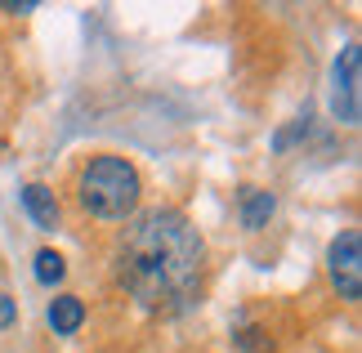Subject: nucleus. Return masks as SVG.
Returning a JSON list of instances; mask_svg holds the SVG:
<instances>
[{
    "label": "nucleus",
    "instance_id": "f257e3e1",
    "mask_svg": "<svg viewBox=\"0 0 362 353\" xmlns=\"http://www.w3.org/2000/svg\"><path fill=\"white\" fill-rule=\"evenodd\" d=\"M206 273V237L184 210L157 206L125 219L117 242V282L144 308L170 313L184 308Z\"/></svg>",
    "mask_w": 362,
    "mask_h": 353
},
{
    "label": "nucleus",
    "instance_id": "f03ea898",
    "mask_svg": "<svg viewBox=\"0 0 362 353\" xmlns=\"http://www.w3.org/2000/svg\"><path fill=\"white\" fill-rule=\"evenodd\" d=\"M139 197H144V179L125 157L117 152H99L76 170V202L86 215L103 219V224H125L134 219Z\"/></svg>",
    "mask_w": 362,
    "mask_h": 353
},
{
    "label": "nucleus",
    "instance_id": "7ed1b4c3",
    "mask_svg": "<svg viewBox=\"0 0 362 353\" xmlns=\"http://www.w3.org/2000/svg\"><path fill=\"white\" fill-rule=\"evenodd\" d=\"M327 277L340 291V300H358L362 295V233L344 228L327 250Z\"/></svg>",
    "mask_w": 362,
    "mask_h": 353
},
{
    "label": "nucleus",
    "instance_id": "20e7f679",
    "mask_svg": "<svg viewBox=\"0 0 362 353\" xmlns=\"http://www.w3.org/2000/svg\"><path fill=\"white\" fill-rule=\"evenodd\" d=\"M358 72H362V50L344 45L336 59V72H331V112L344 125H358L362 117V90H358Z\"/></svg>",
    "mask_w": 362,
    "mask_h": 353
},
{
    "label": "nucleus",
    "instance_id": "39448f33",
    "mask_svg": "<svg viewBox=\"0 0 362 353\" xmlns=\"http://www.w3.org/2000/svg\"><path fill=\"white\" fill-rule=\"evenodd\" d=\"M23 206H27V215L36 219V228H45V233L59 228L63 210H59V197H54V188H45V183H27V188H23Z\"/></svg>",
    "mask_w": 362,
    "mask_h": 353
},
{
    "label": "nucleus",
    "instance_id": "423d86ee",
    "mask_svg": "<svg viewBox=\"0 0 362 353\" xmlns=\"http://www.w3.org/2000/svg\"><path fill=\"white\" fill-rule=\"evenodd\" d=\"M273 210H277L273 192H264V188H242V192H238V215H242V228H246V233L269 228Z\"/></svg>",
    "mask_w": 362,
    "mask_h": 353
},
{
    "label": "nucleus",
    "instance_id": "0eeeda50",
    "mask_svg": "<svg viewBox=\"0 0 362 353\" xmlns=\"http://www.w3.org/2000/svg\"><path fill=\"white\" fill-rule=\"evenodd\" d=\"M81 322H86V304H81L76 295H59V300L49 304V327H54V335H76Z\"/></svg>",
    "mask_w": 362,
    "mask_h": 353
},
{
    "label": "nucleus",
    "instance_id": "6e6552de",
    "mask_svg": "<svg viewBox=\"0 0 362 353\" xmlns=\"http://www.w3.org/2000/svg\"><path fill=\"white\" fill-rule=\"evenodd\" d=\"M63 273H67V264H63V255L59 250H36V282H45V287H54V282H63Z\"/></svg>",
    "mask_w": 362,
    "mask_h": 353
},
{
    "label": "nucleus",
    "instance_id": "1a4fd4ad",
    "mask_svg": "<svg viewBox=\"0 0 362 353\" xmlns=\"http://www.w3.org/2000/svg\"><path fill=\"white\" fill-rule=\"evenodd\" d=\"M13 318H18V304H13L9 295H0V331L13 327Z\"/></svg>",
    "mask_w": 362,
    "mask_h": 353
},
{
    "label": "nucleus",
    "instance_id": "9d476101",
    "mask_svg": "<svg viewBox=\"0 0 362 353\" xmlns=\"http://www.w3.org/2000/svg\"><path fill=\"white\" fill-rule=\"evenodd\" d=\"M5 9H9V13H32V9H36V0H23V5H5Z\"/></svg>",
    "mask_w": 362,
    "mask_h": 353
}]
</instances>
